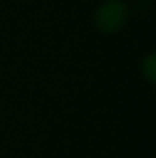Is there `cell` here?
Listing matches in <instances>:
<instances>
[{"instance_id":"cell-1","label":"cell","mask_w":156,"mask_h":158,"mask_svg":"<svg viewBox=\"0 0 156 158\" xmlns=\"http://www.w3.org/2000/svg\"><path fill=\"white\" fill-rule=\"evenodd\" d=\"M129 5L124 0H104L92 14V25L99 34H118L129 22Z\"/></svg>"},{"instance_id":"cell-2","label":"cell","mask_w":156,"mask_h":158,"mask_svg":"<svg viewBox=\"0 0 156 158\" xmlns=\"http://www.w3.org/2000/svg\"><path fill=\"white\" fill-rule=\"evenodd\" d=\"M139 73L143 79L150 84H156V54L153 51L148 52L139 64Z\"/></svg>"},{"instance_id":"cell-3","label":"cell","mask_w":156,"mask_h":158,"mask_svg":"<svg viewBox=\"0 0 156 158\" xmlns=\"http://www.w3.org/2000/svg\"><path fill=\"white\" fill-rule=\"evenodd\" d=\"M18 2H34V0H18Z\"/></svg>"}]
</instances>
